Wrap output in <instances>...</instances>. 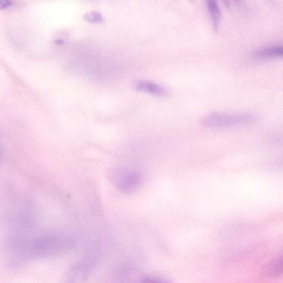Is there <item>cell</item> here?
Wrapping results in <instances>:
<instances>
[{"mask_svg":"<svg viewBox=\"0 0 283 283\" xmlns=\"http://www.w3.org/2000/svg\"><path fill=\"white\" fill-rule=\"evenodd\" d=\"M135 89L156 96H164L167 94L165 88L158 83L147 81H138L134 84Z\"/></svg>","mask_w":283,"mask_h":283,"instance_id":"5b68a950","label":"cell"},{"mask_svg":"<svg viewBox=\"0 0 283 283\" xmlns=\"http://www.w3.org/2000/svg\"><path fill=\"white\" fill-rule=\"evenodd\" d=\"M208 13L211 18L213 30L217 31L221 20L222 15L217 0H205Z\"/></svg>","mask_w":283,"mask_h":283,"instance_id":"8992f818","label":"cell"},{"mask_svg":"<svg viewBox=\"0 0 283 283\" xmlns=\"http://www.w3.org/2000/svg\"><path fill=\"white\" fill-rule=\"evenodd\" d=\"M256 120V116L251 114L212 113L205 116L202 120V123L208 128L226 129L247 126Z\"/></svg>","mask_w":283,"mask_h":283,"instance_id":"6da1fadb","label":"cell"},{"mask_svg":"<svg viewBox=\"0 0 283 283\" xmlns=\"http://www.w3.org/2000/svg\"><path fill=\"white\" fill-rule=\"evenodd\" d=\"M11 4V0H0V5H1V8H6L10 6Z\"/></svg>","mask_w":283,"mask_h":283,"instance_id":"30bf717a","label":"cell"},{"mask_svg":"<svg viewBox=\"0 0 283 283\" xmlns=\"http://www.w3.org/2000/svg\"><path fill=\"white\" fill-rule=\"evenodd\" d=\"M267 273L271 277H277L283 274V254L272 261L267 269Z\"/></svg>","mask_w":283,"mask_h":283,"instance_id":"ba28073f","label":"cell"},{"mask_svg":"<svg viewBox=\"0 0 283 283\" xmlns=\"http://www.w3.org/2000/svg\"><path fill=\"white\" fill-rule=\"evenodd\" d=\"M71 239L59 235H50L37 239L33 244L32 251L40 257L57 256L72 246Z\"/></svg>","mask_w":283,"mask_h":283,"instance_id":"7a4b0ae2","label":"cell"},{"mask_svg":"<svg viewBox=\"0 0 283 283\" xmlns=\"http://www.w3.org/2000/svg\"><path fill=\"white\" fill-rule=\"evenodd\" d=\"M256 57L263 60L283 58V45L270 46L259 49L256 53Z\"/></svg>","mask_w":283,"mask_h":283,"instance_id":"52a82bcc","label":"cell"},{"mask_svg":"<svg viewBox=\"0 0 283 283\" xmlns=\"http://www.w3.org/2000/svg\"><path fill=\"white\" fill-rule=\"evenodd\" d=\"M84 19L89 22L94 23V24H99L104 22V18L101 14L97 11H91L85 14L83 16Z\"/></svg>","mask_w":283,"mask_h":283,"instance_id":"9c48e42d","label":"cell"},{"mask_svg":"<svg viewBox=\"0 0 283 283\" xmlns=\"http://www.w3.org/2000/svg\"><path fill=\"white\" fill-rule=\"evenodd\" d=\"M188 2H189L191 4H194L195 2H196V0H187Z\"/></svg>","mask_w":283,"mask_h":283,"instance_id":"8fae6325","label":"cell"},{"mask_svg":"<svg viewBox=\"0 0 283 283\" xmlns=\"http://www.w3.org/2000/svg\"><path fill=\"white\" fill-rule=\"evenodd\" d=\"M91 270L90 263L87 262L75 264L69 269L65 275L67 282H81L87 279Z\"/></svg>","mask_w":283,"mask_h":283,"instance_id":"277c9868","label":"cell"},{"mask_svg":"<svg viewBox=\"0 0 283 283\" xmlns=\"http://www.w3.org/2000/svg\"><path fill=\"white\" fill-rule=\"evenodd\" d=\"M111 183L120 191L131 193L140 185L142 177L136 171L124 169H116L111 171L109 175Z\"/></svg>","mask_w":283,"mask_h":283,"instance_id":"3957f363","label":"cell"}]
</instances>
